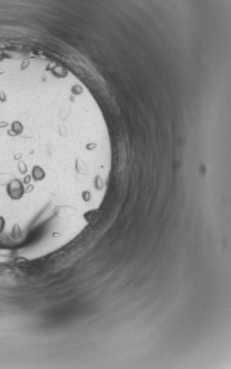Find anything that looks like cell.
I'll return each mask as SVG.
<instances>
[{"instance_id": "obj_1", "label": "cell", "mask_w": 231, "mask_h": 369, "mask_svg": "<svg viewBox=\"0 0 231 369\" xmlns=\"http://www.w3.org/2000/svg\"><path fill=\"white\" fill-rule=\"evenodd\" d=\"M7 192L8 196L12 199H20L25 193L24 185L19 179H14L7 185Z\"/></svg>"}, {"instance_id": "obj_2", "label": "cell", "mask_w": 231, "mask_h": 369, "mask_svg": "<svg viewBox=\"0 0 231 369\" xmlns=\"http://www.w3.org/2000/svg\"><path fill=\"white\" fill-rule=\"evenodd\" d=\"M32 176L33 180H35V182L41 181V180H44V178H45V173L43 169L40 168L38 166H35L33 168V169H32Z\"/></svg>"}, {"instance_id": "obj_3", "label": "cell", "mask_w": 231, "mask_h": 369, "mask_svg": "<svg viewBox=\"0 0 231 369\" xmlns=\"http://www.w3.org/2000/svg\"><path fill=\"white\" fill-rule=\"evenodd\" d=\"M19 169L21 174L27 173V166H26V164H24V163H23V162L20 163V164H19Z\"/></svg>"}, {"instance_id": "obj_4", "label": "cell", "mask_w": 231, "mask_h": 369, "mask_svg": "<svg viewBox=\"0 0 231 369\" xmlns=\"http://www.w3.org/2000/svg\"><path fill=\"white\" fill-rule=\"evenodd\" d=\"M4 224H5L4 219L2 217H0V233L2 232L3 229L4 228Z\"/></svg>"}, {"instance_id": "obj_5", "label": "cell", "mask_w": 231, "mask_h": 369, "mask_svg": "<svg viewBox=\"0 0 231 369\" xmlns=\"http://www.w3.org/2000/svg\"><path fill=\"white\" fill-rule=\"evenodd\" d=\"M31 180H32V177H31L30 175H27V176H26L25 177H24V183L25 185H29V183H30Z\"/></svg>"}, {"instance_id": "obj_6", "label": "cell", "mask_w": 231, "mask_h": 369, "mask_svg": "<svg viewBox=\"0 0 231 369\" xmlns=\"http://www.w3.org/2000/svg\"><path fill=\"white\" fill-rule=\"evenodd\" d=\"M34 190V186L32 185H29L27 187V188H26L25 190V193H29L30 192H32V191Z\"/></svg>"}]
</instances>
